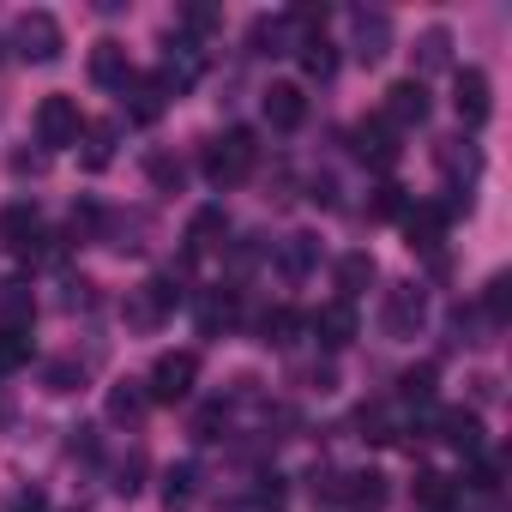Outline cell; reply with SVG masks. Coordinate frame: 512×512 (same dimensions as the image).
Listing matches in <instances>:
<instances>
[{
  "label": "cell",
  "instance_id": "11",
  "mask_svg": "<svg viewBox=\"0 0 512 512\" xmlns=\"http://www.w3.org/2000/svg\"><path fill=\"white\" fill-rule=\"evenodd\" d=\"M350 37H356V61H362V67H380V61L392 55V19H386V13L356 7V13H350Z\"/></svg>",
  "mask_w": 512,
  "mask_h": 512
},
{
  "label": "cell",
  "instance_id": "9",
  "mask_svg": "<svg viewBox=\"0 0 512 512\" xmlns=\"http://www.w3.org/2000/svg\"><path fill=\"white\" fill-rule=\"evenodd\" d=\"M386 476L380 470H344L338 482H332V506H344V512H380L386 506Z\"/></svg>",
  "mask_w": 512,
  "mask_h": 512
},
{
  "label": "cell",
  "instance_id": "35",
  "mask_svg": "<svg viewBox=\"0 0 512 512\" xmlns=\"http://www.w3.org/2000/svg\"><path fill=\"white\" fill-rule=\"evenodd\" d=\"M260 338H266L272 350H284V344H296V314H290V308H272V314L260 320Z\"/></svg>",
  "mask_w": 512,
  "mask_h": 512
},
{
  "label": "cell",
  "instance_id": "27",
  "mask_svg": "<svg viewBox=\"0 0 512 512\" xmlns=\"http://www.w3.org/2000/svg\"><path fill=\"white\" fill-rule=\"evenodd\" d=\"M193 494H199V464H169L163 470V506L181 512V506H193Z\"/></svg>",
  "mask_w": 512,
  "mask_h": 512
},
{
  "label": "cell",
  "instance_id": "4",
  "mask_svg": "<svg viewBox=\"0 0 512 512\" xmlns=\"http://www.w3.org/2000/svg\"><path fill=\"white\" fill-rule=\"evenodd\" d=\"M422 326H428V290L422 284H392L380 296V332L404 344V338H422Z\"/></svg>",
  "mask_w": 512,
  "mask_h": 512
},
{
  "label": "cell",
  "instance_id": "26",
  "mask_svg": "<svg viewBox=\"0 0 512 512\" xmlns=\"http://www.w3.org/2000/svg\"><path fill=\"white\" fill-rule=\"evenodd\" d=\"M31 320H37V296H31V284H0V326L31 332Z\"/></svg>",
  "mask_w": 512,
  "mask_h": 512
},
{
  "label": "cell",
  "instance_id": "43",
  "mask_svg": "<svg viewBox=\"0 0 512 512\" xmlns=\"http://www.w3.org/2000/svg\"><path fill=\"white\" fill-rule=\"evenodd\" d=\"M19 512H43V494H25V500H19Z\"/></svg>",
  "mask_w": 512,
  "mask_h": 512
},
{
  "label": "cell",
  "instance_id": "20",
  "mask_svg": "<svg viewBox=\"0 0 512 512\" xmlns=\"http://www.w3.org/2000/svg\"><path fill=\"white\" fill-rule=\"evenodd\" d=\"M314 266H320V241L314 235H284L278 241V272H284V284H302Z\"/></svg>",
  "mask_w": 512,
  "mask_h": 512
},
{
  "label": "cell",
  "instance_id": "18",
  "mask_svg": "<svg viewBox=\"0 0 512 512\" xmlns=\"http://www.w3.org/2000/svg\"><path fill=\"white\" fill-rule=\"evenodd\" d=\"M434 428H440V440H446L452 452H464V458L482 452V416H476V410H440Z\"/></svg>",
  "mask_w": 512,
  "mask_h": 512
},
{
  "label": "cell",
  "instance_id": "23",
  "mask_svg": "<svg viewBox=\"0 0 512 512\" xmlns=\"http://www.w3.org/2000/svg\"><path fill=\"white\" fill-rule=\"evenodd\" d=\"M145 410H151L145 380H121V386H109V422H115V428H139Z\"/></svg>",
  "mask_w": 512,
  "mask_h": 512
},
{
  "label": "cell",
  "instance_id": "7",
  "mask_svg": "<svg viewBox=\"0 0 512 512\" xmlns=\"http://www.w3.org/2000/svg\"><path fill=\"white\" fill-rule=\"evenodd\" d=\"M37 139H43L49 151L79 145V139H85V115H79V103H73V97H43V103H37Z\"/></svg>",
  "mask_w": 512,
  "mask_h": 512
},
{
  "label": "cell",
  "instance_id": "15",
  "mask_svg": "<svg viewBox=\"0 0 512 512\" xmlns=\"http://www.w3.org/2000/svg\"><path fill=\"white\" fill-rule=\"evenodd\" d=\"M121 97H127V115L151 127V121H157V115L169 109V97H175V91H169V85H163L157 73H133V79L121 85Z\"/></svg>",
  "mask_w": 512,
  "mask_h": 512
},
{
  "label": "cell",
  "instance_id": "5",
  "mask_svg": "<svg viewBox=\"0 0 512 512\" xmlns=\"http://www.w3.org/2000/svg\"><path fill=\"white\" fill-rule=\"evenodd\" d=\"M193 380H199V356H193V350H163V356L151 362L145 398H151V404H181V398H193Z\"/></svg>",
  "mask_w": 512,
  "mask_h": 512
},
{
  "label": "cell",
  "instance_id": "34",
  "mask_svg": "<svg viewBox=\"0 0 512 512\" xmlns=\"http://www.w3.org/2000/svg\"><path fill=\"white\" fill-rule=\"evenodd\" d=\"M416 500H422L428 512H440V506H452V482H446L440 470H416Z\"/></svg>",
  "mask_w": 512,
  "mask_h": 512
},
{
  "label": "cell",
  "instance_id": "14",
  "mask_svg": "<svg viewBox=\"0 0 512 512\" xmlns=\"http://www.w3.org/2000/svg\"><path fill=\"white\" fill-rule=\"evenodd\" d=\"M199 73H205V49H199V43H187V37H175V43H169V55H163V67H157V79L181 97V91H193V85H199Z\"/></svg>",
  "mask_w": 512,
  "mask_h": 512
},
{
  "label": "cell",
  "instance_id": "24",
  "mask_svg": "<svg viewBox=\"0 0 512 512\" xmlns=\"http://www.w3.org/2000/svg\"><path fill=\"white\" fill-rule=\"evenodd\" d=\"M440 67H452V31L446 25H428L416 37V79L422 73H440Z\"/></svg>",
  "mask_w": 512,
  "mask_h": 512
},
{
  "label": "cell",
  "instance_id": "37",
  "mask_svg": "<svg viewBox=\"0 0 512 512\" xmlns=\"http://www.w3.org/2000/svg\"><path fill=\"white\" fill-rule=\"evenodd\" d=\"M506 278H488V290H482V314H488V332H500L506 326Z\"/></svg>",
  "mask_w": 512,
  "mask_h": 512
},
{
  "label": "cell",
  "instance_id": "2",
  "mask_svg": "<svg viewBox=\"0 0 512 512\" xmlns=\"http://www.w3.org/2000/svg\"><path fill=\"white\" fill-rule=\"evenodd\" d=\"M175 308H181V278H175V272L145 278V284H139V290H127V302H121V314H127V326H133V332H157Z\"/></svg>",
  "mask_w": 512,
  "mask_h": 512
},
{
  "label": "cell",
  "instance_id": "30",
  "mask_svg": "<svg viewBox=\"0 0 512 512\" xmlns=\"http://www.w3.org/2000/svg\"><path fill=\"white\" fill-rule=\"evenodd\" d=\"M296 55H302V67H308V79H332V73H338V49L326 43V31H320V37H308Z\"/></svg>",
  "mask_w": 512,
  "mask_h": 512
},
{
  "label": "cell",
  "instance_id": "31",
  "mask_svg": "<svg viewBox=\"0 0 512 512\" xmlns=\"http://www.w3.org/2000/svg\"><path fill=\"white\" fill-rule=\"evenodd\" d=\"M25 362H31V332L0 326V374H19Z\"/></svg>",
  "mask_w": 512,
  "mask_h": 512
},
{
  "label": "cell",
  "instance_id": "36",
  "mask_svg": "<svg viewBox=\"0 0 512 512\" xmlns=\"http://www.w3.org/2000/svg\"><path fill=\"white\" fill-rule=\"evenodd\" d=\"M398 392H404V404H428V398H434V362L410 368V374L398 380Z\"/></svg>",
  "mask_w": 512,
  "mask_h": 512
},
{
  "label": "cell",
  "instance_id": "25",
  "mask_svg": "<svg viewBox=\"0 0 512 512\" xmlns=\"http://www.w3.org/2000/svg\"><path fill=\"white\" fill-rule=\"evenodd\" d=\"M374 278H380L374 253H344V260H338V290H344V296H338V302H356Z\"/></svg>",
  "mask_w": 512,
  "mask_h": 512
},
{
  "label": "cell",
  "instance_id": "29",
  "mask_svg": "<svg viewBox=\"0 0 512 512\" xmlns=\"http://www.w3.org/2000/svg\"><path fill=\"white\" fill-rule=\"evenodd\" d=\"M115 139H121V127H115V121H97V127H85V169H109V157H115Z\"/></svg>",
  "mask_w": 512,
  "mask_h": 512
},
{
  "label": "cell",
  "instance_id": "32",
  "mask_svg": "<svg viewBox=\"0 0 512 512\" xmlns=\"http://www.w3.org/2000/svg\"><path fill=\"white\" fill-rule=\"evenodd\" d=\"M145 175H151V187H163V193H181V157H169V151H151L145 157Z\"/></svg>",
  "mask_w": 512,
  "mask_h": 512
},
{
  "label": "cell",
  "instance_id": "21",
  "mask_svg": "<svg viewBox=\"0 0 512 512\" xmlns=\"http://www.w3.org/2000/svg\"><path fill=\"white\" fill-rule=\"evenodd\" d=\"M91 79H97V85H109V91H121V85L133 79V61H127V43H115V37H103V43L91 49Z\"/></svg>",
  "mask_w": 512,
  "mask_h": 512
},
{
  "label": "cell",
  "instance_id": "1",
  "mask_svg": "<svg viewBox=\"0 0 512 512\" xmlns=\"http://www.w3.org/2000/svg\"><path fill=\"white\" fill-rule=\"evenodd\" d=\"M253 163H260V145H253L247 127H229V133L205 139V151H199V169H205V181H211L217 193H223V187H241V181L253 175Z\"/></svg>",
  "mask_w": 512,
  "mask_h": 512
},
{
  "label": "cell",
  "instance_id": "41",
  "mask_svg": "<svg viewBox=\"0 0 512 512\" xmlns=\"http://www.w3.org/2000/svg\"><path fill=\"white\" fill-rule=\"evenodd\" d=\"M260 506L266 512H284V476H260Z\"/></svg>",
  "mask_w": 512,
  "mask_h": 512
},
{
  "label": "cell",
  "instance_id": "39",
  "mask_svg": "<svg viewBox=\"0 0 512 512\" xmlns=\"http://www.w3.org/2000/svg\"><path fill=\"white\" fill-rule=\"evenodd\" d=\"M139 476H145V458H139V452H127V464L115 470V488H121V494H139Z\"/></svg>",
  "mask_w": 512,
  "mask_h": 512
},
{
  "label": "cell",
  "instance_id": "44",
  "mask_svg": "<svg viewBox=\"0 0 512 512\" xmlns=\"http://www.w3.org/2000/svg\"><path fill=\"white\" fill-rule=\"evenodd\" d=\"M0 55H7V43H0Z\"/></svg>",
  "mask_w": 512,
  "mask_h": 512
},
{
  "label": "cell",
  "instance_id": "10",
  "mask_svg": "<svg viewBox=\"0 0 512 512\" xmlns=\"http://www.w3.org/2000/svg\"><path fill=\"white\" fill-rule=\"evenodd\" d=\"M452 109H458L464 127H482V121L494 115V85H488L482 67H464V73L452 79Z\"/></svg>",
  "mask_w": 512,
  "mask_h": 512
},
{
  "label": "cell",
  "instance_id": "16",
  "mask_svg": "<svg viewBox=\"0 0 512 512\" xmlns=\"http://www.w3.org/2000/svg\"><path fill=\"white\" fill-rule=\"evenodd\" d=\"M260 109H266V121L278 127V133H296L302 121H308V97H302V85H266V97H260Z\"/></svg>",
  "mask_w": 512,
  "mask_h": 512
},
{
  "label": "cell",
  "instance_id": "13",
  "mask_svg": "<svg viewBox=\"0 0 512 512\" xmlns=\"http://www.w3.org/2000/svg\"><path fill=\"white\" fill-rule=\"evenodd\" d=\"M446 223H452V205H434V199L404 205V235H410V247H422V253H434V247L446 241Z\"/></svg>",
  "mask_w": 512,
  "mask_h": 512
},
{
  "label": "cell",
  "instance_id": "38",
  "mask_svg": "<svg viewBox=\"0 0 512 512\" xmlns=\"http://www.w3.org/2000/svg\"><path fill=\"white\" fill-rule=\"evenodd\" d=\"M368 211H374V217H404V187H392V181L374 187V205H368Z\"/></svg>",
  "mask_w": 512,
  "mask_h": 512
},
{
  "label": "cell",
  "instance_id": "19",
  "mask_svg": "<svg viewBox=\"0 0 512 512\" xmlns=\"http://www.w3.org/2000/svg\"><path fill=\"white\" fill-rule=\"evenodd\" d=\"M223 235H229V217H223L217 205H205V211L187 223V253H181V260L193 266V260H205V253H217V247H223Z\"/></svg>",
  "mask_w": 512,
  "mask_h": 512
},
{
  "label": "cell",
  "instance_id": "12",
  "mask_svg": "<svg viewBox=\"0 0 512 512\" xmlns=\"http://www.w3.org/2000/svg\"><path fill=\"white\" fill-rule=\"evenodd\" d=\"M428 109H434V103H428V85H422V79H398V85L386 91V115H380V121H386L392 133H404V127H422Z\"/></svg>",
  "mask_w": 512,
  "mask_h": 512
},
{
  "label": "cell",
  "instance_id": "40",
  "mask_svg": "<svg viewBox=\"0 0 512 512\" xmlns=\"http://www.w3.org/2000/svg\"><path fill=\"white\" fill-rule=\"evenodd\" d=\"M470 488H476V494H494V488H500V464H494V458H476Z\"/></svg>",
  "mask_w": 512,
  "mask_h": 512
},
{
  "label": "cell",
  "instance_id": "33",
  "mask_svg": "<svg viewBox=\"0 0 512 512\" xmlns=\"http://www.w3.org/2000/svg\"><path fill=\"white\" fill-rule=\"evenodd\" d=\"M85 374H91L85 362L61 356V362H49V374H43V380H49V392H85Z\"/></svg>",
  "mask_w": 512,
  "mask_h": 512
},
{
  "label": "cell",
  "instance_id": "6",
  "mask_svg": "<svg viewBox=\"0 0 512 512\" xmlns=\"http://www.w3.org/2000/svg\"><path fill=\"white\" fill-rule=\"evenodd\" d=\"M13 55L31 61V67L61 61V25H55V13H19V25H13Z\"/></svg>",
  "mask_w": 512,
  "mask_h": 512
},
{
  "label": "cell",
  "instance_id": "28",
  "mask_svg": "<svg viewBox=\"0 0 512 512\" xmlns=\"http://www.w3.org/2000/svg\"><path fill=\"white\" fill-rule=\"evenodd\" d=\"M229 326H235V296H229V290H205V302H199V332L217 338V332H229Z\"/></svg>",
  "mask_w": 512,
  "mask_h": 512
},
{
  "label": "cell",
  "instance_id": "42",
  "mask_svg": "<svg viewBox=\"0 0 512 512\" xmlns=\"http://www.w3.org/2000/svg\"><path fill=\"white\" fill-rule=\"evenodd\" d=\"M91 290H97V284H85V278H79V284H67V308H91V302H97Z\"/></svg>",
  "mask_w": 512,
  "mask_h": 512
},
{
  "label": "cell",
  "instance_id": "3",
  "mask_svg": "<svg viewBox=\"0 0 512 512\" xmlns=\"http://www.w3.org/2000/svg\"><path fill=\"white\" fill-rule=\"evenodd\" d=\"M49 241L55 235L43 229V211L31 199H13L7 211H0V247H7V253H19V260H43Z\"/></svg>",
  "mask_w": 512,
  "mask_h": 512
},
{
  "label": "cell",
  "instance_id": "8",
  "mask_svg": "<svg viewBox=\"0 0 512 512\" xmlns=\"http://www.w3.org/2000/svg\"><path fill=\"white\" fill-rule=\"evenodd\" d=\"M434 163H440V175L452 181V193L470 205V187H476V175H482V151H476L464 133H452V139L434 145Z\"/></svg>",
  "mask_w": 512,
  "mask_h": 512
},
{
  "label": "cell",
  "instance_id": "22",
  "mask_svg": "<svg viewBox=\"0 0 512 512\" xmlns=\"http://www.w3.org/2000/svg\"><path fill=\"white\" fill-rule=\"evenodd\" d=\"M356 151H362V163L392 169V163H398V133L374 115V121H362V127H356Z\"/></svg>",
  "mask_w": 512,
  "mask_h": 512
},
{
  "label": "cell",
  "instance_id": "17",
  "mask_svg": "<svg viewBox=\"0 0 512 512\" xmlns=\"http://www.w3.org/2000/svg\"><path fill=\"white\" fill-rule=\"evenodd\" d=\"M314 344H326V350H344L350 338H356V302H326L314 320Z\"/></svg>",
  "mask_w": 512,
  "mask_h": 512
}]
</instances>
